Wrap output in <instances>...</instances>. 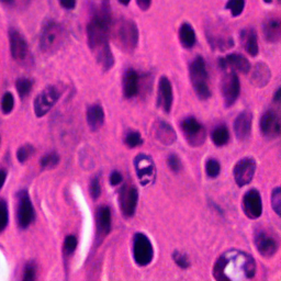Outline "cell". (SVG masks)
<instances>
[{
  "label": "cell",
  "instance_id": "cell-1",
  "mask_svg": "<svg viewBox=\"0 0 281 281\" xmlns=\"http://www.w3.org/2000/svg\"><path fill=\"white\" fill-rule=\"evenodd\" d=\"M112 14L109 0H102L99 6L93 10L87 25V36L90 51L105 72L115 65V56L109 44Z\"/></svg>",
  "mask_w": 281,
  "mask_h": 281
},
{
  "label": "cell",
  "instance_id": "cell-2",
  "mask_svg": "<svg viewBox=\"0 0 281 281\" xmlns=\"http://www.w3.org/2000/svg\"><path fill=\"white\" fill-rule=\"evenodd\" d=\"M212 273L219 281L248 280L256 275V262L250 254L231 250L218 258Z\"/></svg>",
  "mask_w": 281,
  "mask_h": 281
},
{
  "label": "cell",
  "instance_id": "cell-3",
  "mask_svg": "<svg viewBox=\"0 0 281 281\" xmlns=\"http://www.w3.org/2000/svg\"><path fill=\"white\" fill-rule=\"evenodd\" d=\"M110 34L121 51L131 54L139 45L140 31L133 20L120 19L111 24Z\"/></svg>",
  "mask_w": 281,
  "mask_h": 281
},
{
  "label": "cell",
  "instance_id": "cell-4",
  "mask_svg": "<svg viewBox=\"0 0 281 281\" xmlns=\"http://www.w3.org/2000/svg\"><path fill=\"white\" fill-rule=\"evenodd\" d=\"M189 76L192 87L200 100H208L211 97V90L208 84L209 74L204 58L197 56L193 58L189 66Z\"/></svg>",
  "mask_w": 281,
  "mask_h": 281
},
{
  "label": "cell",
  "instance_id": "cell-5",
  "mask_svg": "<svg viewBox=\"0 0 281 281\" xmlns=\"http://www.w3.org/2000/svg\"><path fill=\"white\" fill-rule=\"evenodd\" d=\"M66 32L56 21H47L43 25L40 35V47L43 53L54 54L64 44Z\"/></svg>",
  "mask_w": 281,
  "mask_h": 281
},
{
  "label": "cell",
  "instance_id": "cell-6",
  "mask_svg": "<svg viewBox=\"0 0 281 281\" xmlns=\"http://www.w3.org/2000/svg\"><path fill=\"white\" fill-rule=\"evenodd\" d=\"M205 35L210 47L214 51L226 52L234 46V40L219 23H210L205 28Z\"/></svg>",
  "mask_w": 281,
  "mask_h": 281
},
{
  "label": "cell",
  "instance_id": "cell-7",
  "mask_svg": "<svg viewBox=\"0 0 281 281\" xmlns=\"http://www.w3.org/2000/svg\"><path fill=\"white\" fill-rule=\"evenodd\" d=\"M133 258L139 266L145 267L154 258L153 244L143 233H137L133 237Z\"/></svg>",
  "mask_w": 281,
  "mask_h": 281
},
{
  "label": "cell",
  "instance_id": "cell-8",
  "mask_svg": "<svg viewBox=\"0 0 281 281\" xmlns=\"http://www.w3.org/2000/svg\"><path fill=\"white\" fill-rule=\"evenodd\" d=\"M134 168L140 185L148 186L155 182L156 166L150 156L146 154H139L134 158Z\"/></svg>",
  "mask_w": 281,
  "mask_h": 281
},
{
  "label": "cell",
  "instance_id": "cell-9",
  "mask_svg": "<svg viewBox=\"0 0 281 281\" xmlns=\"http://www.w3.org/2000/svg\"><path fill=\"white\" fill-rule=\"evenodd\" d=\"M183 137L192 147L201 146L205 140V130L194 117H187L180 124Z\"/></svg>",
  "mask_w": 281,
  "mask_h": 281
},
{
  "label": "cell",
  "instance_id": "cell-10",
  "mask_svg": "<svg viewBox=\"0 0 281 281\" xmlns=\"http://www.w3.org/2000/svg\"><path fill=\"white\" fill-rule=\"evenodd\" d=\"M221 90L226 108L233 106L237 101L241 94V83L237 73L226 70L221 83Z\"/></svg>",
  "mask_w": 281,
  "mask_h": 281
},
{
  "label": "cell",
  "instance_id": "cell-11",
  "mask_svg": "<svg viewBox=\"0 0 281 281\" xmlns=\"http://www.w3.org/2000/svg\"><path fill=\"white\" fill-rule=\"evenodd\" d=\"M139 202V191L131 183L123 185L119 193V205L121 212L127 218H131L137 211Z\"/></svg>",
  "mask_w": 281,
  "mask_h": 281
},
{
  "label": "cell",
  "instance_id": "cell-12",
  "mask_svg": "<svg viewBox=\"0 0 281 281\" xmlns=\"http://www.w3.org/2000/svg\"><path fill=\"white\" fill-rule=\"evenodd\" d=\"M58 98V90L55 87H53V86H48V87L43 89L34 100L33 109L35 116L37 118L44 117L54 107V105L56 104Z\"/></svg>",
  "mask_w": 281,
  "mask_h": 281
},
{
  "label": "cell",
  "instance_id": "cell-13",
  "mask_svg": "<svg viewBox=\"0 0 281 281\" xmlns=\"http://www.w3.org/2000/svg\"><path fill=\"white\" fill-rule=\"evenodd\" d=\"M35 219L33 204L30 199L28 191L22 190L18 193V210L17 221L21 229L29 228Z\"/></svg>",
  "mask_w": 281,
  "mask_h": 281
},
{
  "label": "cell",
  "instance_id": "cell-14",
  "mask_svg": "<svg viewBox=\"0 0 281 281\" xmlns=\"http://www.w3.org/2000/svg\"><path fill=\"white\" fill-rule=\"evenodd\" d=\"M256 171V160L253 157H244L240 159L234 166L233 175L236 185L244 187L251 183Z\"/></svg>",
  "mask_w": 281,
  "mask_h": 281
},
{
  "label": "cell",
  "instance_id": "cell-15",
  "mask_svg": "<svg viewBox=\"0 0 281 281\" xmlns=\"http://www.w3.org/2000/svg\"><path fill=\"white\" fill-rule=\"evenodd\" d=\"M258 253L264 257H272L278 251V241L266 230H258L254 236Z\"/></svg>",
  "mask_w": 281,
  "mask_h": 281
},
{
  "label": "cell",
  "instance_id": "cell-16",
  "mask_svg": "<svg viewBox=\"0 0 281 281\" xmlns=\"http://www.w3.org/2000/svg\"><path fill=\"white\" fill-rule=\"evenodd\" d=\"M219 66L222 70H230V72L248 74L252 68L248 59L239 53H231L229 55L221 57L219 59Z\"/></svg>",
  "mask_w": 281,
  "mask_h": 281
},
{
  "label": "cell",
  "instance_id": "cell-17",
  "mask_svg": "<svg viewBox=\"0 0 281 281\" xmlns=\"http://www.w3.org/2000/svg\"><path fill=\"white\" fill-rule=\"evenodd\" d=\"M243 210L247 218L256 220L263 214V201L261 193L256 189L248 190L243 197Z\"/></svg>",
  "mask_w": 281,
  "mask_h": 281
},
{
  "label": "cell",
  "instance_id": "cell-18",
  "mask_svg": "<svg viewBox=\"0 0 281 281\" xmlns=\"http://www.w3.org/2000/svg\"><path fill=\"white\" fill-rule=\"evenodd\" d=\"M259 128H261V132L265 138L270 140L278 138L281 132L279 116L273 110L263 113L261 121H259Z\"/></svg>",
  "mask_w": 281,
  "mask_h": 281
},
{
  "label": "cell",
  "instance_id": "cell-19",
  "mask_svg": "<svg viewBox=\"0 0 281 281\" xmlns=\"http://www.w3.org/2000/svg\"><path fill=\"white\" fill-rule=\"evenodd\" d=\"M174 105V89L168 77L161 76L158 82L157 88V107L165 113L171 111Z\"/></svg>",
  "mask_w": 281,
  "mask_h": 281
},
{
  "label": "cell",
  "instance_id": "cell-20",
  "mask_svg": "<svg viewBox=\"0 0 281 281\" xmlns=\"http://www.w3.org/2000/svg\"><path fill=\"white\" fill-rule=\"evenodd\" d=\"M10 51L17 62H25L29 57V47L24 37L17 30L11 29L9 32Z\"/></svg>",
  "mask_w": 281,
  "mask_h": 281
},
{
  "label": "cell",
  "instance_id": "cell-21",
  "mask_svg": "<svg viewBox=\"0 0 281 281\" xmlns=\"http://www.w3.org/2000/svg\"><path fill=\"white\" fill-rule=\"evenodd\" d=\"M140 78L137 70L127 69L122 80L124 97L127 99H132L135 96H138L140 93Z\"/></svg>",
  "mask_w": 281,
  "mask_h": 281
},
{
  "label": "cell",
  "instance_id": "cell-22",
  "mask_svg": "<svg viewBox=\"0 0 281 281\" xmlns=\"http://www.w3.org/2000/svg\"><path fill=\"white\" fill-rule=\"evenodd\" d=\"M253 115L250 111H243L236 117L234 121V132L236 138L245 140L250 138L252 132Z\"/></svg>",
  "mask_w": 281,
  "mask_h": 281
},
{
  "label": "cell",
  "instance_id": "cell-23",
  "mask_svg": "<svg viewBox=\"0 0 281 281\" xmlns=\"http://www.w3.org/2000/svg\"><path fill=\"white\" fill-rule=\"evenodd\" d=\"M263 34L265 40L277 44L281 40V21L279 17H269L263 23Z\"/></svg>",
  "mask_w": 281,
  "mask_h": 281
},
{
  "label": "cell",
  "instance_id": "cell-24",
  "mask_svg": "<svg viewBox=\"0 0 281 281\" xmlns=\"http://www.w3.org/2000/svg\"><path fill=\"white\" fill-rule=\"evenodd\" d=\"M96 224H97V235L100 239L110 233L111 231V210L107 205H102L97 210L96 213Z\"/></svg>",
  "mask_w": 281,
  "mask_h": 281
},
{
  "label": "cell",
  "instance_id": "cell-25",
  "mask_svg": "<svg viewBox=\"0 0 281 281\" xmlns=\"http://www.w3.org/2000/svg\"><path fill=\"white\" fill-rule=\"evenodd\" d=\"M272 79V70L264 62H259L254 67L251 75V83L257 88H264Z\"/></svg>",
  "mask_w": 281,
  "mask_h": 281
},
{
  "label": "cell",
  "instance_id": "cell-26",
  "mask_svg": "<svg viewBox=\"0 0 281 281\" xmlns=\"http://www.w3.org/2000/svg\"><path fill=\"white\" fill-rule=\"evenodd\" d=\"M241 43L242 46L244 47L247 54H250L251 56L255 57L259 53V46H258V37L256 30L253 28H245L241 31Z\"/></svg>",
  "mask_w": 281,
  "mask_h": 281
},
{
  "label": "cell",
  "instance_id": "cell-27",
  "mask_svg": "<svg viewBox=\"0 0 281 281\" xmlns=\"http://www.w3.org/2000/svg\"><path fill=\"white\" fill-rule=\"evenodd\" d=\"M155 137L161 144L164 145H171L175 143L177 139V134L175 132L174 128H172L169 123L165 121H158L155 124L154 130Z\"/></svg>",
  "mask_w": 281,
  "mask_h": 281
},
{
  "label": "cell",
  "instance_id": "cell-28",
  "mask_svg": "<svg viewBox=\"0 0 281 281\" xmlns=\"http://www.w3.org/2000/svg\"><path fill=\"white\" fill-rule=\"evenodd\" d=\"M86 119L91 131H98L105 123V111L100 105H93L88 107Z\"/></svg>",
  "mask_w": 281,
  "mask_h": 281
},
{
  "label": "cell",
  "instance_id": "cell-29",
  "mask_svg": "<svg viewBox=\"0 0 281 281\" xmlns=\"http://www.w3.org/2000/svg\"><path fill=\"white\" fill-rule=\"evenodd\" d=\"M178 35H179V41L181 43V45L185 48H192L194 45H196L197 42L196 31H194L193 26L189 22H183L180 25Z\"/></svg>",
  "mask_w": 281,
  "mask_h": 281
},
{
  "label": "cell",
  "instance_id": "cell-30",
  "mask_svg": "<svg viewBox=\"0 0 281 281\" xmlns=\"http://www.w3.org/2000/svg\"><path fill=\"white\" fill-rule=\"evenodd\" d=\"M211 139H212V142L217 146H224L229 143L230 140V132L229 129L225 126H219L215 128L212 133H211Z\"/></svg>",
  "mask_w": 281,
  "mask_h": 281
},
{
  "label": "cell",
  "instance_id": "cell-31",
  "mask_svg": "<svg viewBox=\"0 0 281 281\" xmlns=\"http://www.w3.org/2000/svg\"><path fill=\"white\" fill-rule=\"evenodd\" d=\"M245 0H228L225 3V9L229 10L232 17H239L245 9Z\"/></svg>",
  "mask_w": 281,
  "mask_h": 281
},
{
  "label": "cell",
  "instance_id": "cell-32",
  "mask_svg": "<svg viewBox=\"0 0 281 281\" xmlns=\"http://www.w3.org/2000/svg\"><path fill=\"white\" fill-rule=\"evenodd\" d=\"M124 143L130 148L138 147L143 144V138L138 131H129L124 137Z\"/></svg>",
  "mask_w": 281,
  "mask_h": 281
},
{
  "label": "cell",
  "instance_id": "cell-33",
  "mask_svg": "<svg viewBox=\"0 0 281 281\" xmlns=\"http://www.w3.org/2000/svg\"><path fill=\"white\" fill-rule=\"evenodd\" d=\"M32 86H33V83L28 78H20L17 80L15 87H17V91L21 99H24L26 96H29L32 90Z\"/></svg>",
  "mask_w": 281,
  "mask_h": 281
},
{
  "label": "cell",
  "instance_id": "cell-34",
  "mask_svg": "<svg viewBox=\"0 0 281 281\" xmlns=\"http://www.w3.org/2000/svg\"><path fill=\"white\" fill-rule=\"evenodd\" d=\"M59 163V156L56 153H48L43 156L40 160V165L43 169H51Z\"/></svg>",
  "mask_w": 281,
  "mask_h": 281
},
{
  "label": "cell",
  "instance_id": "cell-35",
  "mask_svg": "<svg viewBox=\"0 0 281 281\" xmlns=\"http://www.w3.org/2000/svg\"><path fill=\"white\" fill-rule=\"evenodd\" d=\"M221 172V165L217 159L209 158L205 163V174L209 178H217Z\"/></svg>",
  "mask_w": 281,
  "mask_h": 281
},
{
  "label": "cell",
  "instance_id": "cell-36",
  "mask_svg": "<svg viewBox=\"0 0 281 281\" xmlns=\"http://www.w3.org/2000/svg\"><path fill=\"white\" fill-rule=\"evenodd\" d=\"M9 221V214H8V207L4 200L0 199V233L6 229Z\"/></svg>",
  "mask_w": 281,
  "mask_h": 281
},
{
  "label": "cell",
  "instance_id": "cell-37",
  "mask_svg": "<svg viewBox=\"0 0 281 281\" xmlns=\"http://www.w3.org/2000/svg\"><path fill=\"white\" fill-rule=\"evenodd\" d=\"M172 259H174V262L177 264V266H179L182 269H187L190 267V261H189L186 254L176 251L172 254Z\"/></svg>",
  "mask_w": 281,
  "mask_h": 281
},
{
  "label": "cell",
  "instance_id": "cell-38",
  "mask_svg": "<svg viewBox=\"0 0 281 281\" xmlns=\"http://www.w3.org/2000/svg\"><path fill=\"white\" fill-rule=\"evenodd\" d=\"M13 106H14V98L12 94L10 93L4 94L1 99V110L4 115H8V113L11 112L13 109Z\"/></svg>",
  "mask_w": 281,
  "mask_h": 281
},
{
  "label": "cell",
  "instance_id": "cell-39",
  "mask_svg": "<svg viewBox=\"0 0 281 281\" xmlns=\"http://www.w3.org/2000/svg\"><path fill=\"white\" fill-rule=\"evenodd\" d=\"M34 148L31 145H24V146L20 147L17 152V158L20 163H24V161L30 158V156L33 154Z\"/></svg>",
  "mask_w": 281,
  "mask_h": 281
},
{
  "label": "cell",
  "instance_id": "cell-40",
  "mask_svg": "<svg viewBox=\"0 0 281 281\" xmlns=\"http://www.w3.org/2000/svg\"><path fill=\"white\" fill-rule=\"evenodd\" d=\"M77 247V239L74 235H68L64 241V253L72 255Z\"/></svg>",
  "mask_w": 281,
  "mask_h": 281
},
{
  "label": "cell",
  "instance_id": "cell-41",
  "mask_svg": "<svg viewBox=\"0 0 281 281\" xmlns=\"http://www.w3.org/2000/svg\"><path fill=\"white\" fill-rule=\"evenodd\" d=\"M272 207L274 211L278 215H280V210H281V191L280 188L277 187L275 188L272 192Z\"/></svg>",
  "mask_w": 281,
  "mask_h": 281
},
{
  "label": "cell",
  "instance_id": "cell-42",
  "mask_svg": "<svg viewBox=\"0 0 281 281\" xmlns=\"http://www.w3.org/2000/svg\"><path fill=\"white\" fill-rule=\"evenodd\" d=\"M89 191H90V196L93 197L94 200H97L100 197L101 186H100V181H99L98 177H95L91 179L90 186H89Z\"/></svg>",
  "mask_w": 281,
  "mask_h": 281
},
{
  "label": "cell",
  "instance_id": "cell-43",
  "mask_svg": "<svg viewBox=\"0 0 281 281\" xmlns=\"http://www.w3.org/2000/svg\"><path fill=\"white\" fill-rule=\"evenodd\" d=\"M167 163H168L169 168L174 172H179L181 170V160L178 155L170 154L167 158Z\"/></svg>",
  "mask_w": 281,
  "mask_h": 281
},
{
  "label": "cell",
  "instance_id": "cell-44",
  "mask_svg": "<svg viewBox=\"0 0 281 281\" xmlns=\"http://www.w3.org/2000/svg\"><path fill=\"white\" fill-rule=\"evenodd\" d=\"M35 275H36V267L34 263H28L25 265L24 268V273H23V280L25 281H32L35 279Z\"/></svg>",
  "mask_w": 281,
  "mask_h": 281
},
{
  "label": "cell",
  "instance_id": "cell-45",
  "mask_svg": "<svg viewBox=\"0 0 281 281\" xmlns=\"http://www.w3.org/2000/svg\"><path fill=\"white\" fill-rule=\"evenodd\" d=\"M122 181H123V177L119 171H113L110 175V183L112 186L120 185V183H122Z\"/></svg>",
  "mask_w": 281,
  "mask_h": 281
},
{
  "label": "cell",
  "instance_id": "cell-46",
  "mask_svg": "<svg viewBox=\"0 0 281 281\" xmlns=\"http://www.w3.org/2000/svg\"><path fill=\"white\" fill-rule=\"evenodd\" d=\"M58 2L66 10H73L76 7V0H58Z\"/></svg>",
  "mask_w": 281,
  "mask_h": 281
},
{
  "label": "cell",
  "instance_id": "cell-47",
  "mask_svg": "<svg viewBox=\"0 0 281 281\" xmlns=\"http://www.w3.org/2000/svg\"><path fill=\"white\" fill-rule=\"evenodd\" d=\"M138 7L142 11H147V10L152 6V0H137Z\"/></svg>",
  "mask_w": 281,
  "mask_h": 281
},
{
  "label": "cell",
  "instance_id": "cell-48",
  "mask_svg": "<svg viewBox=\"0 0 281 281\" xmlns=\"http://www.w3.org/2000/svg\"><path fill=\"white\" fill-rule=\"evenodd\" d=\"M6 178H7V174L3 170H0V189H1L6 182Z\"/></svg>",
  "mask_w": 281,
  "mask_h": 281
},
{
  "label": "cell",
  "instance_id": "cell-49",
  "mask_svg": "<svg viewBox=\"0 0 281 281\" xmlns=\"http://www.w3.org/2000/svg\"><path fill=\"white\" fill-rule=\"evenodd\" d=\"M280 99H281V90L280 88H278L277 90H276V93L274 95V102H276V104H279Z\"/></svg>",
  "mask_w": 281,
  "mask_h": 281
},
{
  "label": "cell",
  "instance_id": "cell-50",
  "mask_svg": "<svg viewBox=\"0 0 281 281\" xmlns=\"http://www.w3.org/2000/svg\"><path fill=\"white\" fill-rule=\"evenodd\" d=\"M0 1L4 4H7V6H13V4L18 2V0H0Z\"/></svg>",
  "mask_w": 281,
  "mask_h": 281
},
{
  "label": "cell",
  "instance_id": "cell-51",
  "mask_svg": "<svg viewBox=\"0 0 281 281\" xmlns=\"http://www.w3.org/2000/svg\"><path fill=\"white\" fill-rule=\"evenodd\" d=\"M118 1L123 4V6H128V4L131 2V0H118Z\"/></svg>",
  "mask_w": 281,
  "mask_h": 281
},
{
  "label": "cell",
  "instance_id": "cell-52",
  "mask_svg": "<svg viewBox=\"0 0 281 281\" xmlns=\"http://www.w3.org/2000/svg\"><path fill=\"white\" fill-rule=\"evenodd\" d=\"M263 1H264L265 3H267V4H270V3H273V1H274V0H263Z\"/></svg>",
  "mask_w": 281,
  "mask_h": 281
}]
</instances>
